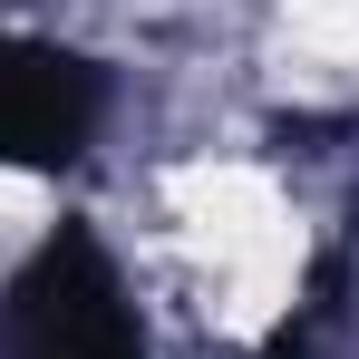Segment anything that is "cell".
Returning <instances> with one entry per match:
<instances>
[{
  "mask_svg": "<svg viewBox=\"0 0 359 359\" xmlns=\"http://www.w3.org/2000/svg\"><path fill=\"white\" fill-rule=\"evenodd\" d=\"M107 107L97 68L49 39H0V165H68Z\"/></svg>",
  "mask_w": 359,
  "mask_h": 359,
  "instance_id": "cell-2",
  "label": "cell"
},
{
  "mask_svg": "<svg viewBox=\"0 0 359 359\" xmlns=\"http://www.w3.org/2000/svg\"><path fill=\"white\" fill-rule=\"evenodd\" d=\"M10 359H146L136 311L97 243L68 233L10 282Z\"/></svg>",
  "mask_w": 359,
  "mask_h": 359,
  "instance_id": "cell-1",
  "label": "cell"
}]
</instances>
